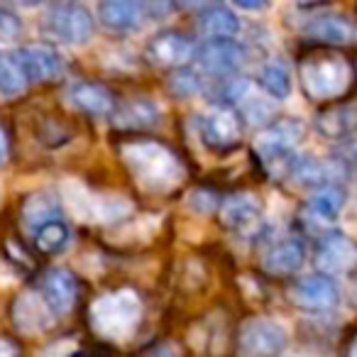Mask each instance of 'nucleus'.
<instances>
[{"instance_id": "obj_20", "label": "nucleus", "mask_w": 357, "mask_h": 357, "mask_svg": "<svg viewBox=\"0 0 357 357\" xmlns=\"http://www.w3.org/2000/svg\"><path fill=\"white\" fill-rule=\"evenodd\" d=\"M98 17L105 27L115 32H130L139 27L144 17V6L130 3V0H108L98 6Z\"/></svg>"}, {"instance_id": "obj_4", "label": "nucleus", "mask_w": 357, "mask_h": 357, "mask_svg": "<svg viewBox=\"0 0 357 357\" xmlns=\"http://www.w3.org/2000/svg\"><path fill=\"white\" fill-rule=\"evenodd\" d=\"M298 79L311 100L337 98L350 86V66L342 56H311L301 64Z\"/></svg>"}, {"instance_id": "obj_26", "label": "nucleus", "mask_w": 357, "mask_h": 357, "mask_svg": "<svg viewBox=\"0 0 357 357\" xmlns=\"http://www.w3.org/2000/svg\"><path fill=\"white\" fill-rule=\"evenodd\" d=\"M159 120V108L152 103V100H144V98H137V100H130L125 103L123 108L118 110V120L115 125L120 128H152L154 123Z\"/></svg>"}, {"instance_id": "obj_30", "label": "nucleus", "mask_w": 357, "mask_h": 357, "mask_svg": "<svg viewBox=\"0 0 357 357\" xmlns=\"http://www.w3.org/2000/svg\"><path fill=\"white\" fill-rule=\"evenodd\" d=\"M169 91L178 98H191L201 91V79L194 71H176V74L169 79Z\"/></svg>"}, {"instance_id": "obj_22", "label": "nucleus", "mask_w": 357, "mask_h": 357, "mask_svg": "<svg viewBox=\"0 0 357 357\" xmlns=\"http://www.w3.org/2000/svg\"><path fill=\"white\" fill-rule=\"evenodd\" d=\"M22 220H25L27 228H32L37 233L42 225L61 220V201L50 194L27 196L25 204H22Z\"/></svg>"}, {"instance_id": "obj_23", "label": "nucleus", "mask_w": 357, "mask_h": 357, "mask_svg": "<svg viewBox=\"0 0 357 357\" xmlns=\"http://www.w3.org/2000/svg\"><path fill=\"white\" fill-rule=\"evenodd\" d=\"M201 30L211 40H233L240 32V17L228 6H211L201 13Z\"/></svg>"}, {"instance_id": "obj_21", "label": "nucleus", "mask_w": 357, "mask_h": 357, "mask_svg": "<svg viewBox=\"0 0 357 357\" xmlns=\"http://www.w3.org/2000/svg\"><path fill=\"white\" fill-rule=\"evenodd\" d=\"M357 128V103H340L323 110L316 118V130L328 139L347 137Z\"/></svg>"}, {"instance_id": "obj_38", "label": "nucleus", "mask_w": 357, "mask_h": 357, "mask_svg": "<svg viewBox=\"0 0 357 357\" xmlns=\"http://www.w3.org/2000/svg\"><path fill=\"white\" fill-rule=\"evenodd\" d=\"M350 357H357V340L352 342V347H350Z\"/></svg>"}, {"instance_id": "obj_18", "label": "nucleus", "mask_w": 357, "mask_h": 357, "mask_svg": "<svg viewBox=\"0 0 357 357\" xmlns=\"http://www.w3.org/2000/svg\"><path fill=\"white\" fill-rule=\"evenodd\" d=\"M306 262V248H303L301 240L287 238L282 243H277L267 255H264L262 264L269 274H294L303 267Z\"/></svg>"}, {"instance_id": "obj_24", "label": "nucleus", "mask_w": 357, "mask_h": 357, "mask_svg": "<svg viewBox=\"0 0 357 357\" xmlns=\"http://www.w3.org/2000/svg\"><path fill=\"white\" fill-rule=\"evenodd\" d=\"M342 206H345V191L340 186H326L318 189L308 201V218H316L318 223H333L340 215Z\"/></svg>"}, {"instance_id": "obj_36", "label": "nucleus", "mask_w": 357, "mask_h": 357, "mask_svg": "<svg viewBox=\"0 0 357 357\" xmlns=\"http://www.w3.org/2000/svg\"><path fill=\"white\" fill-rule=\"evenodd\" d=\"M6 159H8V132L0 128V167L6 164Z\"/></svg>"}, {"instance_id": "obj_7", "label": "nucleus", "mask_w": 357, "mask_h": 357, "mask_svg": "<svg viewBox=\"0 0 357 357\" xmlns=\"http://www.w3.org/2000/svg\"><path fill=\"white\" fill-rule=\"evenodd\" d=\"M47 32L66 45H86L93 37L96 22L86 6L66 3V6L52 8V13L47 15Z\"/></svg>"}, {"instance_id": "obj_6", "label": "nucleus", "mask_w": 357, "mask_h": 357, "mask_svg": "<svg viewBox=\"0 0 357 357\" xmlns=\"http://www.w3.org/2000/svg\"><path fill=\"white\" fill-rule=\"evenodd\" d=\"M289 342V333L274 318H252L238 335V357H279Z\"/></svg>"}, {"instance_id": "obj_34", "label": "nucleus", "mask_w": 357, "mask_h": 357, "mask_svg": "<svg viewBox=\"0 0 357 357\" xmlns=\"http://www.w3.org/2000/svg\"><path fill=\"white\" fill-rule=\"evenodd\" d=\"M147 357H181L176 350H174L172 345H159V347H154L152 352H149Z\"/></svg>"}, {"instance_id": "obj_3", "label": "nucleus", "mask_w": 357, "mask_h": 357, "mask_svg": "<svg viewBox=\"0 0 357 357\" xmlns=\"http://www.w3.org/2000/svg\"><path fill=\"white\" fill-rule=\"evenodd\" d=\"M303 132H306V128H303L301 120H296V118L274 120L264 132L257 135V139H255V152H257V157L262 159V164L267 169H272V172L282 169V172L289 174L294 162H296L294 147L301 142Z\"/></svg>"}, {"instance_id": "obj_37", "label": "nucleus", "mask_w": 357, "mask_h": 357, "mask_svg": "<svg viewBox=\"0 0 357 357\" xmlns=\"http://www.w3.org/2000/svg\"><path fill=\"white\" fill-rule=\"evenodd\" d=\"M235 8H240V10H264L267 8V3H243V0H238L235 3Z\"/></svg>"}, {"instance_id": "obj_39", "label": "nucleus", "mask_w": 357, "mask_h": 357, "mask_svg": "<svg viewBox=\"0 0 357 357\" xmlns=\"http://www.w3.org/2000/svg\"><path fill=\"white\" fill-rule=\"evenodd\" d=\"M355 164H357V159H355Z\"/></svg>"}, {"instance_id": "obj_8", "label": "nucleus", "mask_w": 357, "mask_h": 357, "mask_svg": "<svg viewBox=\"0 0 357 357\" xmlns=\"http://www.w3.org/2000/svg\"><path fill=\"white\" fill-rule=\"evenodd\" d=\"M316 267L321 274H347L357 267V243L345 233L321 235L316 248Z\"/></svg>"}, {"instance_id": "obj_32", "label": "nucleus", "mask_w": 357, "mask_h": 357, "mask_svg": "<svg viewBox=\"0 0 357 357\" xmlns=\"http://www.w3.org/2000/svg\"><path fill=\"white\" fill-rule=\"evenodd\" d=\"M22 32V20L13 10L0 6V35L3 37H17Z\"/></svg>"}, {"instance_id": "obj_33", "label": "nucleus", "mask_w": 357, "mask_h": 357, "mask_svg": "<svg viewBox=\"0 0 357 357\" xmlns=\"http://www.w3.org/2000/svg\"><path fill=\"white\" fill-rule=\"evenodd\" d=\"M191 208L194 211H201V213H211V211L215 208V204H218V201H215V196L213 194H208V191H194V194H191Z\"/></svg>"}, {"instance_id": "obj_11", "label": "nucleus", "mask_w": 357, "mask_h": 357, "mask_svg": "<svg viewBox=\"0 0 357 357\" xmlns=\"http://www.w3.org/2000/svg\"><path fill=\"white\" fill-rule=\"evenodd\" d=\"M289 296L298 308H306V311H331L340 301L337 284L326 274H308V277L298 279Z\"/></svg>"}, {"instance_id": "obj_28", "label": "nucleus", "mask_w": 357, "mask_h": 357, "mask_svg": "<svg viewBox=\"0 0 357 357\" xmlns=\"http://www.w3.org/2000/svg\"><path fill=\"white\" fill-rule=\"evenodd\" d=\"M71 233L66 228L64 220H54V223H47L42 225L40 230L35 233V245L37 250H42L45 255H56L69 245Z\"/></svg>"}, {"instance_id": "obj_19", "label": "nucleus", "mask_w": 357, "mask_h": 357, "mask_svg": "<svg viewBox=\"0 0 357 357\" xmlns=\"http://www.w3.org/2000/svg\"><path fill=\"white\" fill-rule=\"evenodd\" d=\"M69 100L89 115H108L115 108L113 93L103 84H93V81H79L71 86Z\"/></svg>"}, {"instance_id": "obj_31", "label": "nucleus", "mask_w": 357, "mask_h": 357, "mask_svg": "<svg viewBox=\"0 0 357 357\" xmlns=\"http://www.w3.org/2000/svg\"><path fill=\"white\" fill-rule=\"evenodd\" d=\"M240 115H243L248 123L262 125V123H267V120H272V105L262 98H252V96H248V98L240 103Z\"/></svg>"}, {"instance_id": "obj_15", "label": "nucleus", "mask_w": 357, "mask_h": 357, "mask_svg": "<svg viewBox=\"0 0 357 357\" xmlns=\"http://www.w3.org/2000/svg\"><path fill=\"white\" fill-rule=\"evenodd\" d=\"M311 40L326 42V45H347L357 37V27L352 25L347 17L335 15V13H326V15H316L306 22L303 27Z\"/></svg>"}, {"instance_id": "obj_10", "label": "nucleus", "mask_w": 357, "mask_h": 357, "mask_svg": "<svg viewBox=\"0 0 357 357\" xmlns=\"http://www.w3.org/2000/svg\"><path fill=\"white\" fill-rule=\"evenodd\" d=\"M27 81H56L64 74V59L50 45H25L13 54Z\"/></svg>"}, {"instance_id": "obj_16", "label": "nucleus", "mask_w": 357, "mask_h": 357, "mask_svg": "<svg viewBox=\"0 0 357 357\" xmlns=\"http://www.w3.org/2000/svg\"><path fill=\"white\" fill-rule=\"evenodd\" d=\"M262 215V206L252 194H233L223 201L220 206V220L225 228L243 233V230L252 228Z\"/></svg>"}, {"instance_id": "obj_13", "label": "nucleus", "mask_w": 357, "mask_h": 357, "mask_svg": "<svg viewBox=\"0 0 357 357\" xmlns=\"http://www.w3.org/2000/svg\"><path fill=\"white\" fill-rule=\"evenodd\" d=\"M54 313L47 306L45 296L37 291H25L15 298L13 303V321L15 328L27 335H37V333H45L47 328H52L54 323Z\"/></svg>"}, {"instance_id": "obj_27", "label": "nucleus", "mask_w": 357, "mask_h": 357, "mask_svg": "<svg viewBox=\"0 0 357 357\" xmlns=\"http://www.w3.org/2000/svg\"><path fill=\"white\" fill-rule=\"evenodd\" d=\"M289 176H294V181H298V184L303 186H321V189H326V186H333L331 184V169H328L326 162H321V159L316 157H301L294 162L291 172H289Z\"/></svg>"}, {"instance_id": "obj_29", "label": "nucleus", "mask_w": 357, "mask_h": 357, "mask_svg": "<svg viewBox=\"0 0 357 357\" xmlns=\"http://www.w3.org/2000/svg\"><path fill=\"white\" fill-rule=\"evenodd\" d=\"M27 89V79L13 56H0V98H17Z\"/></svg>"}, {"instance_id": "obj_5", "label": "nucleus", "mask_w": 357, "mask_h": 357, "mask_svg": "<svg viewBox=\"0 0 357 357\" xmlns=\"http://www.w3.org/2000/svg\"><path fill=\"white\" fill-rule=\"evenodd\" d=\"M61 201L66 211L79 220H91V223H108L118 220L125 213L132 211V204L123 196H100L91 194L79 181H66L61 189Z\"/></svg>"}, {"instance_id": "obj_1", "label": "nucleus", "mask_w": 357, "mask_h": 357, "mask_svg": "<svg viewBox=\"0 0 357 357\" xmlns=\"http://www.w3.org/2000/svg\"><path fill=\"white\" fill-rule=\"evenodd\" d=\"M120 157L132 172L139 189L149 194H167L176 189L184 178V164L162 142L152 139H135L120 147Z\"/></svg>"}, {"instance_id": "obj_17", "label": "nucleus", "mask_w": 357, "mask_h": 357, "mask_svg": "<svg viewBox=\"0 0 357 357\" xmlns=\"http://www.w3.org/2000/svg\"><path fill=\"white\" fill-rule=\"evenodd\" d=\"M201 135L204 142L211 144L213 149H228L240 139V125L230 110H213L201 120Z\"/></svg>"}, {"instance_id": "obj_14", "label": "nucleus", "mask_w": 357, "mask_h": 357, "mask_svg": "<svg viewBox=\"0 0 357 357\" xmlns=\"http://www.w3.org/2000/svg\"><path fill=\"white\" fill-rule=\"evenodd\" d=\"M79 282L69 269H52L42 282V296L52 313H69L76 303Z\"/></svg>"}, {"instance_id": "obj_9", "label": "nucleus", "mask_w": 357, "mask_h": 357, "mask_svg": "<svg viewBox=\"0 0 357 357\" xmlns=\"http://www.w3.org/2000/svg\"><path fill=\"white\" fill-rule=\"evenodd\" d=\"M196 61L204 71L213 76H223L238 71L248 61V50L238 40H206L196 47Z\"/></svg>"}, {"instance_id": "obj_12", "label": "nucleus", "mask_w": 357, "mask_h": 357, "mask_svg": "<svg viewBox=\"0 0 357 357\" xmlns=\"http://www.w3.org/2000/svg\"><path fill=\"white\" fill-rule=\"evenodd\" d=\"M196 56V45L176 30H164L147 42V59L157 66H186Z\"/></svg>"}, {"instance_id": "obj_35", "label": "nucleus", "mask_w": 357, "mask_h": 357, "mask_svg": "<svg viewBox=\"0 0 357 357\" xmlns=\"http://www.w3.org/2000/svg\"><path fill=\"white\" fill-rule=\"evenodd\" d=\"M0 357H17V350L8 337H0Z\"/></svg>"}, {"instance_id": "obj_2", "label": "nucleus", "mask_w": 357, "mask_h": 357, "mask_svg": "<svg viewBox=\"0 0 357 357\" xmlns=\"http://www.w3.org/2000/svg\"><path fill=\"white\" fill-rule=\"evenodd\" d=\"M142 321V301L132 289H118L91 303V326L105 340H128Z\"/></svg>"}, {"instance_id": "obj_25", "label": "nucleus", "mask_w": 357, "mask_h": 357, "mask_svg": "<svg viewBox=\"0 0 357 357\" xmlns=\"http://www.w3.org/2000/svg\"><path fill=\"white\" fill-rule=\"evenodd\" d=\"M257 84L274 100H287L291 96V86H294L291 74L284 66V61H269V64H264L257 74Z\"/></svg>"}]
</instances>
